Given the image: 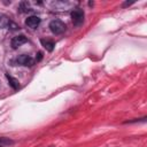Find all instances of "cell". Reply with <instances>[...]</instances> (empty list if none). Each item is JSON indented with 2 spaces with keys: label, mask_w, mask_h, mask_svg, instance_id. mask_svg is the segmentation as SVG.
Returning a JSON list of instances; mask_svg holds the SVG:
<instances>
[{
  "label": "cell",
  "mask_w": 147,
  "mask_h": 147,
  "mask_svg": "<svg viewBox=\"0 0 147 147\" xmlns=\"http://www.w3.org/2000/svg\"><path fill=\"white\" fill-rule=\"evenodd\" d=\"M25 24L31 29H37L40 24V18L38 16H29L25 21Z\"/></svg>",
  "instance_id": "cell-5"
},
{
  "label": "cell",
  "mask_w": 147,
  "mask_h": 147,
  "mask_svg": "<svg viewBox=\"0 0 147 147\" xmlns=\"http://www.w3.org/2000/svg\"><path fill=\"white\" fill-rule=\"evenodd\" d=\"M40 42H41V45L44 46V48H46V51L52 52V51L54 49V46H55L54 41L48 40V39H40Z\"/></svg>",
  "instance_id": "cell-6"
},
{
  "label": "cell",
  "mask_w": 147,
  "mask_h": 147,
  "mask_svg": "<svg viewBox=\"0 0 147 147\" xmlns=\"http://www.w3.org/2000/svg\"><path fill=\"white\" fill-rule=\"evenodd\" d=\"M20 9H22L21 11H23V13H26V11L32 10V9L29 7V3H28V2H22L21 6H20Z\"/></svg>",
  "instance_id": "cell-8"
},
{
  "label": "cell",
  "mask_w": 147,
  "mask_h": 147,
  "mask_svg": "<svg viewBox=\"0 0 147 147\" xmlns=\"http://www.w3.org/2000/svg\"><path fill=\"white\" fill-rule=\"evenodd\" d=\"M84 17H85L84 10L80 8H76L71 11V21H72L74 25H76V26H79L84 22Z\"/></svg>",
  "instance_id": "cell-1"
},
{
  "label": "cell",
  "mask_w": 147,
  "mask_h": 147,
  "mask_svg": "<svg viewBox=\"0 0 147 147\" xmlns=\"http://www.w3.org/2000/svg\"><path fill=\"white\" fill-rule=\"evenodd\" d=\"M6 77H7V79H8L9 85H10V86H11L14 90H18V88H20V82H18L16 78H14V77L9 76L8 74L6 75Z\"/></svg>",
  "instance_id": "cell-7"
},
{
  "label": "cell",
  "mask_w": 147,
  "mask_h": 147,
  "mask_svg": "<svg viewBox=\"0 0 147 147\" xmlns=\"http://www.w3.org/2000/svg\"><path fill=\"white\" fill-rule=\"evenodd\" d=\"M10 144H13L11 140H9L7 138H0V146H2V145H10Z\"/></svg>",
  "instance_id": "cell-9"
},
{
  "label": "cell",
  "mask_w": 147,
  "mask_h": 147,
  "mask_svg": "<svg viewBox=\"0 0 147 147\" xmlns=\"http://www.w3.org/2000/svg\"><path fill=\"white\" fill-rule=\"evenodd\" d=\"M7 24H9V22H8L5 17H2V16L0 15V26H6Z\"/></svg>",
  "instance_id": "cell-10"
},
{
  "label": "cell",
  "mask_w": 147,
  "mask_h": 147,
  "mask_svg": "<svg viewBox=\"0 0 147 147\" xmlns=\"http://www.w3.org/2000/svg\"><path fill=\"white\" fill-rule=\"evenodd\" d=\"M26 41H28V39H26V37L24 34H18V36H16V37H14L11 39V47L16 49L20 46H22L23 44H25Z\"/></svg>",
  "instance_id": "cell-4"
},
{
  "label": "cell",
  "mask_w": 147,
  "mask_h": 147,
  "mask_svg": "<svg viewBox=\"0 0 147 147\" xmlns=\"http://www.w3.org/2000/svg\"><path fill=\"white\" fill-rule=\"evenodd\" d=\"M49 29L55 34H61L65 30V24L60 20H53L49 23Z\"/></svg>",
  "instance_id": "cell-2"
},
{
  "label": "cell",
  "mask_w": 147,
  "mask_h": 147,
  "mask_svg": "<svg viewBox=\"0 0 147 147\" xmlns=\"http://www.w3.org/2000/svg\"><path fill=\"white\" fill-rule=\"evenodd\" d=\"M16 63L17 64H20V65H32L33 63H34V60L30 56V55H28V54H21V55H18L17 57H16Z\"/></svg>",
  "instance_id": "cell-3"
},
{
  "label": "cell",
  "mask_w": 147,
  "mask_h": 147,
  "mask_svg": "<svg viewBox=\"0 0 147 147\" xmlns=\"http://www.w3.org/2000/svg\"><path fill=\"white\" fill-rule=\"evenodd\" d=\"M0 147H1V146H0Z\"/></svg>",
  "instance_id": "cell-11"
}]
</instances>
